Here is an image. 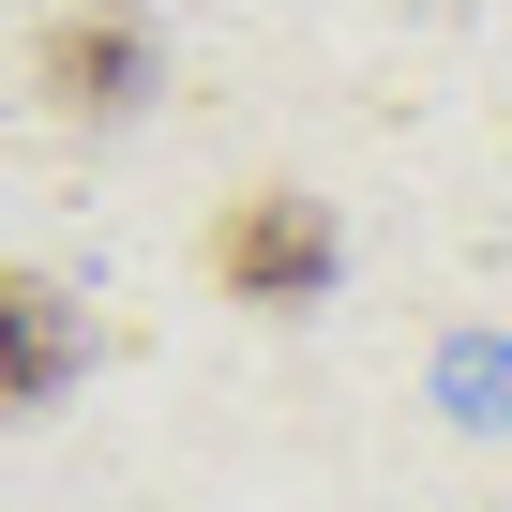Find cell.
<instances>
[{"label": "cell", "instance_id": "6da1fadb", "mask_svg": "<svg viewBox=\"0 0 512 512\" xmlns=\"http://www.w3.org/2000/svg\"><path fill=\"white\" fill-rule=\"evenodd\" d=\"M211 287H226V302H256V317L317 302V287H332V211H317V196H287V181L226 196V211H211Z\"/></svg>", "mask_w": 512, "mask_h": 512}, {"label": "cell", "instance_id": "7a4b0ae2", "mask_svg": "<svg viewBox=\"0 0 512 512\" xmlns=\"http://www.w3.org/2000/svg\"><path fill=\"white\" fill-rule=\"evenodd\" d=\"M76 362H91L76 287H46V272H0V422H31L46 392H76Z\"/></svg>", "mask_w": 512, "mask_h": 512}, {"label": "cell", "instance_id": "3957f363", "mask_svg": "<svg viewBox=\"0 0 512 512\" xmlns=\"http://www.w3.org/2000/svg\"><path fill=\"white\" fill-rule=\"evenodd\" d=\"M136 91H151V31L121 16V0H76V16H46V106L121 121Z\"/></svg>", "mask_w": 512, "mask_h": 512}]
</instances>
